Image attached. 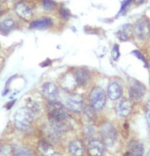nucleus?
Wrapping results in <instances>:
<instances>
[{"mask_svg":"<svg viewBox=\"0 0 150 156\" xmlns=\"http://www.w3.org/2000/svg\"><path fill=\"white\" fill-rule=\"evenodd\" d=\"M34 120V112L28 107H23L16 110L13 116V125L19 131H27Z\"/></svg>","mask_w":150,"mask_h":156,"instance_id":"obj_1","label":"nucleus"},{"mask_svg":"<svg viewBox=\"0 0 150 156\" xmlns=\"http://www.w3.org/2000/svg\"><path fill=\"white\" fill-rule=\"evenodd\" d=\"M47 112L50 122H59L70 119L66 106L58 101H49L47 105Z\"/></svg>","mask_w":150,"mask_h":156,"instance_id":"obj_2","label":"nucleus"},{"mask_svg":"<svg viewBox=\"0 0 150 156\" xmlns=\"http://www.w3.org/2000/svg\"><path fill=\"white\" fill-rule=\"evenodd\" d=\"M100 135L102 138V142L105 146L111 147L114 145L117 139V132L114 126L110 122H104L100 128Z\"/></svg>","mask_w":150,"mask_h":156,"instance_id":"obj_3","label":"nucleus"},{"mask_svg":"<svg viewBox=\"0 0 150 156\" xmlns=\"http://www.w3.org/2000/svg\"><path fill=\"white\" fill-rule=\"evenodd\" d=\"M90 103L91 106L96 110L103 109L106 103V94L101 88H95L90 93Z\"/></svg>","mask_w":150,"mask_h":156,"instance_id":"obj_4","label":"nucleus"},{"mask_svg":"<svg viewBox=\"0 0 150 156\" xmlns=\"http://www.w3.org/2000/svg\"><path fill=\"white\" fill-rule=\"evenodd\" d=\"M135 35L139 40L145 41L150 37V22L145 17L137 20L135 25Z\"/></svg>","mask_w":150,"mask_h":156,"instance_id":"obj_5","label":"nucleus"},{"mask_svg":"<svg viewBox=\"0 0 150 156\" xmlns=\"http://www.w3.org/2000/svg\"><path fill=\"white\" fill-rule=\"evenodd\" d=\"M66 105L73 112H82L85 108V103L80 95H70L66 100Z\"/></svg>","mask_w":150,"mask_h":156,"instance_id":"obj_6","label":"nucleus"},{"mask_svg":"<svg viewBox=\"0 0 150 156\" xmlns=\"http://www.w3.org/2000/svg\"><path fill=\"white\" fill-rule=\"evenodd\" d=\"M145 95V87L138 81H133L129 89V97L132 101H140Z\"/></svg>","mask_w":150,"mask_h":156,"instance_id":"obj_7","label":"nucleus"},{"mask_svg":"<svg viewBox=\"0 0 150 156\" xmlns=\"http://www.w3.org/2000/svg\"><path fill=\"white\" fill-rule=\"evenodd\" d=\"M41 92H42L43 96L49 101H56V99L59 96V91H58L57 86L53 83H50V82L43 84L42 88H41Z\"/></svg>","mask_w":150,"mask_h":156,"instance_id":"obj_8","label":"nucleus"},{"mask_svg":"<svg viewBox=\"0 0 150 156\" xmlns=\"http://www.w3.org/2000/svg\"><path fill=\"white\" fill-rule=\"evenodd\" d=\"M105 145L102 141L94 139L88 143L87 152L89 156H103Z\"/></svg>","mask_w":150,"mask_h":156,"instance_id":"obj_9","label":"nucleus"},{"mask_svg":"<svg viewBox=\"0 0 150 156\" xmlns=\"http://www.w3.org/2000/svg\"><path fill=\"white\" fill-rule=\"evenodd\" d=\"M133 105L132 102L129 99H122L120 101L117 103L116 107V112L120 117H127L130 115Z\"/></svg>","mask_w":150,"mask_h":156,"instance_id":"obj_10","label":"nucleus"},{"mask_svg":"<svg viewBox=\"0 0 150 156\" xmlns=\"http://www.w3.org/2000/svg\"><path fill=\"white\" fill-rule=\"evenodd\" d=\"M107 95L111 100L120 99L123 95V87L119 82H111L107 87Z\"/></svg>","mask_w":150,"mask_h":156,"instance_id":"obj_11","label":"nucleus"},{"mask_svg":"<svg viewBox=\"0 0 150 156\" xmlns=\"http://www.w3.org/2000/svg\"><path fill=\"white\" fill-rule=\"evenodd\" d=\"M14 10H16L17 16L26 20H30L32 16H33L31 7L26 2H20V3H17L16 5V7H14Z\"/></svg>","mask_w":150,"mask_h":156,"instance_id":"obj_12","label":"nucleus"},{"mask_svg":"<svg viewBox=\"0 0 150 156\" xmlns=\"http://www.w3.org/2000/svg\"><path fill=\"white\" fill-rule=\"evenodd\" d=\"M127 154L128 156H143L144 154L143 144L136 140L131 141V142L128 144Z\"/></svg>","mask_w":150,"mask_h":156,"instance_id":"obj_13","label":"nucleus"},{"mask_svg":"<svg viewBox=\"0 0 150 156\" xmlns=\"http://www.w3.org/2000/svg\"><path fill=\"white\" fill-rule=\"evenodd\" d=\"M38 150L42 156H56V152L53 146L50 144L48 141L41 140L38 143Z\"/></svg>","mask_w":150,"mask_h":156,"instance_id":"obj_14","label":"nucleus"},{"mask_svg":"<svg viewBox=\"0 0 150 156\" xmlns=\"http://www.w3.org/2000/svg\"><path fill=\"white\" fill-rule=\"evenodd\" d=\"M75 79L77 81V84L80 85V86H85L87 85V83L89 82L91 75L90 72L86 69H76L75 72Z\"/></svg>","mask_w":150,"mask_h":156,"instance_id":"obj_15","label":"nucleus"},{"mask_svg":"<svg viewBox=\"0 0 150 156\" xmlns=\"http://www.w3.org/2000/svg\"><path fill=\"white\" fill-rule=\"evenodd\" d=\"M84 145L80 140H73L69 145V151L72 156H83Z\"/></svg>","mask_w":150,"mask_h":156,"instance_id":"obj_16","label":"nucleus"},{"mask_svg":"<svg viewBox=\"0 0 150 156\" xmlns=\"http://www.w3.org/2000/svg\"><path fill=\"white\" fill-rule=\"evenodd\" d=\"M132 34H133V29L129 23L122 26L116 32V36L120 41H128L132 36Z\"/></svg>","mask_w":150,"mask_h":156,"instance_id":"obj_17","label":"nucleus"},{"mask_svg":"<svg viewBox=\"0 0 150 156\" xmlns=\"http://www.w3.org/2000/svg\"><path fill=\"white\" fill-rule=\"evenodd\" d=\"M52 26V20L49 17H41L34 22L31 23L30 27L32 29H37V30H43V29H47Z\"/></svg>","mask_w":150,"mask_h":156,"instance_id":"obj_18","label":"nucleus"},{"mask_svg":"<svg viewBox=\"0 0 150 156\" xmlns=\"http://www.w3.org/2000/svg\"><path fill=\"white\" fill-rule=\"evenodd\" d=\"M16 27V22L12 19H5L0 22V33L7 35Z\"/></svg>","mask_w":150,"mask_h":156,"instance_id":"obj_19","label":"nucleus"},{"mask_svg":"<svg viewBox=\"0 0 150 156\" xmlns=\"http://www.w3.org/2000/svg\"><path fill=\"white\" fill-rule=\"evenodd\" d=\"M12 156H35L34 152L27 147H16L12 150Z\"/></svg>","mask_w":150,"mask_h":156,"instance_id":"obj_20","label":"nucleus"},{"mask_svg":"<svg viewBox=\"0 0 150 156\" xmlns=\"http://www.w3.org/2000/svg\"><path fill=\"white\" fill-rule=\"evenodd\" d=\"M42 4L43 7L46 8V9H52V8L55 7V3L52 0H42Z\"/></svg>","mask_w":150,"mask_h":156,"instance_id":"obj_21","label":"nucleus"},{"mask_svg":"<svg viewBox=\"0 0 150 156\" xmlns=\"http://www.w3.org/2000/svg\"><path fill=\"white\" fill-rule=\"evenodd\" d=\"M132 2H133V0H123V1L122 2V6H120V13L119 14H122L126 11V9H127V7L130 5Z\"/></svg>","mask_w":150,"mask_h":156,"instance_id":"obj_22","label":"nucleus"},{"mask_svg":"<svg viewBox=\"0 0 150 156\" xmlns=\"http://www.w3.org/2000/svg\"><path fill=\"white\" fill-rule=\"evenodd\" d=\"M132 54H134L135 56H137L138 58H139V59H140V60L142 61V62L144 63V66H145L147 67V61H146V59H145V58H144V56H143L142 54L140 53L139 51H138V50H134V51L132 52Z\"/></svg>","mask_w":150,"mask_h":156,"instance_id":"obj_23","label":"nucleus"},{"mask_svg":"<svg viewBox=\"0 0 150 156\" xmlns=\"http://www.w3.org/2000/svg\"><path fill=\"white\" fill-rule=\"evenodd\" d=\"M120 57V47L119 45H114L112 49V58L114 60H117Z\"/></svg>","mask_w":150,"mask_h":156,"instance_id":"obj_24","label":"nucleus"},{"mask_svg":"<svg viewBox=\"0 0 150 156\" xmlns=\"http://www.w3.org/2000/svg\"><path fill=\"white\" fill-rule=\"evenodd\" d=\"M146 120H147V125H148L149 131H150V101H148L146 105Z\"/></svg>","mask_w":150,"mask_h":156,"instance_id":"obj_25","label":"nucleus"},{"mask_svg":"<svg viewBox=\"0 0 150 156\" xmlns=\"http://www.w3.org/2000/svg\"><path fill=\"white\" fill-rule=\"evenodd\" d=\"M61 14H62V16L66 17V19H67V17L70 16V10L66 9V8H62V9H61Z\"/></svg>","mask_w":150,"mask_h":156,"instance_id":"obj_26","label":"nucleus"},{"mask_svg":"<svg viewBox=\"0 0 150 156\" xmlns=\"http://www.w3.org/2000/svg\"><path fill=\"white\" fill-rule=\"evenodd\" d=\"M14 102H16V100H12V101H11L10 103H8V104H7V106H6L7 109H9L10 107H12V104H14Z\"/></svg>","mask_w":150,"mask_h":156,"instance_id":"obj_27","label":"nucleus"},{"mask_svg":"<svg viewBox=\"0 0 150 156\" xmlns=\"http://www.w3.org/2000/svg\"><path fill=\"white\" fill-rule=\"evenodd\" d=\"M2 13V9H1V7H0V14Z\"/></svg>","mask_w":150,"mask_h":156,"instance_id":"obj_28","label":"nucleus"}]
</instances>
